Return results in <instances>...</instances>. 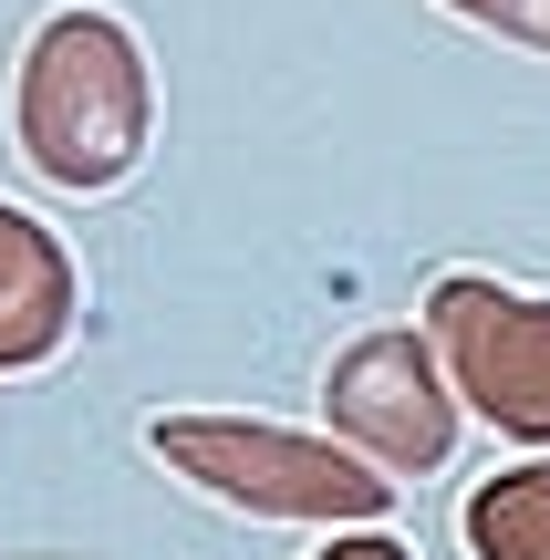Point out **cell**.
<instances>
[{
    "label": "cell",
    "instance_id": "obj_1",
    "mask_svg": "<svg viewBox=\"0 0 550 560\" xmlns=\"http://www.w3.org/2000/svg\"><path fill=\"white\" fill-rule=\"evenodd\" d=\"M21 125H32V156L62 187H115L145 156V62L125 42V21H104V11L42 21Z\"/></svg>",
    "mask_w": 550,
    "mask_h": 560
},
{
    "label": "cell",
    "instance_id": "obj_2",
    "mask_svg": "<svg viewBox=\"0 0 550 560\" xmlns=\"http://www.w3.org/2000/svg\"><path fill=\"white\" fill-rule=\"evenodd\" d=\"M436 342H447L468 405L519 446H550V291L447 270L436 280Z\"/></svg>",
    "mask_w": 550,
    "mask_h": 560
},
{
    "label": "cell",
    "instance_id": "obj_3",
    "mask_svg": "<svg viewBox=\"0 0 550 560\" xmlns=\"http://www.w3.org/2000/svg\"><path fill=\"white\" fill-rule=\"evenodd\" d=\"M156 457H177L198 488H229V499H260V509H302V520H374L395 499L385 467H343L332 446L302 436H239V425H156Z\"/></svg>",
    "mask_w": 550,
    "mask_h": 560
},
{
    "label": "cell",
    "instance_id": "obj_4",
    "mask_svg": "<svg viewBox=\"0 0 550 560\" xmlns=\"http://www.w3.org/2000/svg\"><path fill=\"white\" fill-rule=\"evenodd\" d=\"M332 416L385 457V478H436L457 446V405L436 384V353L416 332H364L332 363Z\"/></svg>",
    "mask_w": 550,
    "mask_h": 560
},
{
    "label": "cell",
    "instance_id": "obj_5",
    "mask_svg": "<svg viewBox=\"0 0 550 560\" xmlns=\"http://www.w3.org/2000/svg\"><path fill=\"white\" fill-rule=\"evenodd\" d=\"M468 550L478 560H550V457L540 467H499L468 499Z\"/></svg>",
    "mask_w": 550,
    "mask_h": 560
},
{
    "label": "cell",
    "instance_id": "obj_6",
    "mask_svg": "<svg viewBox=\"0 0 550 560\" xmlns=\"http://www.w3.org/2000/svg\"><path fill=\"white\" fill-rule=\"evenodd\" d=\"M447 11L499 32V42H519V52H550V0H447Z\"/></svg>",
    "mask_w": 550,
    "mask_h": 560
},
{
    "label": "cell",
    "instance_id": "obj_7",
    "mask_svg": "<svg viewBox=\"0 0 550 560\" xmlns=\"http://www.w3.org/2000/svg\"><path fill=\"white\" fill-rule=\"evenodd\" d=\"M332 560H406L395 540H353V550H332Z\"/></svg>",
    "mask_w": 550,
    "mask_h": 560
}]
</instances>
